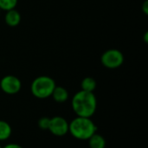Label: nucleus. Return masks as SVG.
Segmentation results:
<instances>
[{
  "instance_id": "12",
  "label": "nucleus",
  "mask_w": 148,
  "mask_h": 148,
  "mask_svg": "<svg viewBox=\"0 0 148 148\" xmlns=\"http://www.w3.org/2000/svg\"><path fill=\"white\" fill-rule=\"evenodd\" d=\"M17 4V0H0V10H10L15 9Z\"/></svg>"
},
{
  "instance_id": "2",
  "label": "nucleus",
  "mask_w": 148,
  "mask_h": 148,
  "mask_svg": "<svg viewBox=\"0 0 148 148\" xmlns=\"http://www.w3.org/2000/svg\"><path fill=\"white\" fill-rule=\"evenodd\" d=\"M69 133L80 140H88L97 133V127L91 118L76 116L69 126Z\"/></svg>"
},
{
  "instance_id": "11",
  "label": "nucleus",
  "mask_w": 148,
  "mask_h": 148,
  "mask_svg": "<svg viewBox=\"0 0 148 148\" xmlns=\"http://www.w3.org/2000/svg\"><path fill=\"white\" fill-rule=\"evenodd\" d=\"M96 81L92 77H85L81 83L82 90L86 92H93L96 88Z\"/></svg>"
},
{
  "instance_id": "6",
  "label": "nucleus",
  "mask_w": 148,
  "mask_h": 148,
  "mask_svg": "<svg viewBox=\"0 0 148 148\" xmlns=\"http://www.w3.org/2000/svg\"><path fill=\"white\" fill-rule=\"evenodd\" d=\"M69 123L62 116H55L50 118L49 131L55 136L62 137L69 133Z\"/></svg>"
},
{
  "instance_id": "5",
  "label": "nucleus",
  "mask_w": 148,
  "mask_h": 148,
  "mask_svg": "<svg viewBox=\"0 0 148 148\" xmlns=\"http://www.w3.org/2000/svg\"><path fill=\"white\" fill-rule=\"evenodd\" d=\"M22 88L21 81L14 75H5L0 81V88L7 95H16Z\"/></svg>"
},
{
  "instance_id": "15",
  "label": "nucleus",
  "mask_w": 148,
  "mask_h": 148,
  "mask_svg": "<svg viewBox=\"0 0 148 148\" xmlns=\"http://www.w3.org/2000/svg\"><path fill=\"white\" fill-rule=\"evenodd\" d=\"M142 10H143V12H144L146 15H147L148 14V1L147 0H146V1L144 2V3H143V5H142Z\"/></svg>"
},
{
  "instance_id": "18",
  "label": "nucleus",
  "mask_w": 148,
  "mask_h": 148,
  "mask_svg": "<svg viewBox=\"0 0 148 148\" xmlns=\"http://www.w3.org/2000/svg\"><path fill=\"white\" fill-rule=\"evenodd\" d=\"M0 12H1V10H0Z\"/></svg>"
},
{
  "instance_id": "10",
  "label": "nucleus",
  "mask_w": 148,
  "mask_h": 148,
  "mask_svg": "<svg viewBox=\"0 0 148 148\" xmlns=\"http://www.w3.org/2000/svg\"><path fill=\"white\" fill-rule=\"evenodd\" d=\"M12 133L10 125L4 121H0V141L7 140Z\"/></svg>"
},
{
  "instance_id": "14",
  "label": "nucleus",
  "mask_w": 148,
  "mask_h": 148,
  "mask_svg": "<svg viewBox=\"0 0 148 148\" xmlns=\"http://www.w3.org/2000/svg\"><path fill=\"white\" fill-rule=\"evenodd\" d=\"M3 148H23V147H22L20 145L16 144V143H10V144L5 145V146H4Z\"/></svg>"
},
{
  "instance_id": "7",
  "label": "nucleus",
  "mask_w": 148,
  "mask_h": 148,
  "mask_svg": "<svg viewBox=\"0 0 148 148\" xmlns=\"http://www.w3.org/2000/svg\"><path fill=\"white\" fill-rule=\"evenodd\" d=\"M51 96L53 97L54 101L57 103H63L68 101L69 99V92L68 90L62 87V86H56Z\"/></svg>"
},
{
  "instance_id": "17",
  "label": "nucleus",
  "mask_w": 148,
  "mask_h": 148,
  "mask_svg": "<svg viewBox=\"0 0 148 148\" xmlns=\"http://www.w3.org/2000/svg\"><path fill=\"white\" fill-rule=\"evenodd\" d=\"M0 148H3V147H2V146H1V145H0Z\"/></svg>"
},
{
  "instance_id": "9",
  "label": "nucleus",
  "mask_w": 148,
  "mask_h": 148,
  "mask_svg": "<svg viewBox=\"0 0 148 148\" xmlns=\"http://www.w3.org/2000/svg\"><path fill=\"white\" fill-rule=\"evenodd\" d=\"M88 146L90 148H105L106 147V140L105 138L100 134L95 133L93 134L88 140Z\"/></svg>"
},
{
  "instance_id": "4",
  "label": "nucleus",
  "mask_w": 148,
  "mask_h": 148,
  "mask_svg": "<svg viewBox=\"0 0 148 148\" xmlns=\"http://www.w3.org/2000/svg\"><path fill=\"white\" fill-rule=\"evenodd\" d=\"M101 61L104 67L110 69H114L122 65V63L124 62V56L120 50L111 49L102 54Z\"/></svg>"
},
{
  "instance_id": "3",
  "label": "nucleus",
  "mask_w": 148,
  "mask_h": 148,
  "mask_svg": "<svg viewBox=\"0 0 148 148\" xmlns=\"http://www.w3.org/2000/svg\"><path fill=\"white\" fill-rule=\"evenodd\" d=\"M55 81L46 75L36 77L31 83L30 90L32 95L38 99H46L51 96L52 92L56 87Z\"/></svg>"
},
{
  "instance_id": "16",
  "label": "nucleus",
  "mask_w": 148,
  "mask_h": 148,
  "mask_svg": "<svg viewBox=\"0 0 148 148\" xmlns=\"http://www.w3.org/2000/svg\"><path fill=\"white\" fill-rule=\"evenodd\" d=\"M147 36H148V33L147 32H146V34H145V42H148Z\"/></svg>"
},
{
  "instance_id": "1",
  "label": "nucleus",
  "mask_w": 148,
  "mask_h": 148,
  "mask_svg": "<svg viewBox=\"0 0 148 148\" xmlns=\"http://www.w3.org/2000/svg\"><path fill=\"white\" fill-rule=\"evenodd\" d=\"M71 105L76 116L91 118L96 111L97 100L93 92L81 90L73 96Z\"/></svg>"
},
{
  "instance_id": "8",
  "label": "nucleus",
  "mask_w": 148,
  "mask_h": 148,
  "mask_svg": "<svg viewBox=\"0 0 148 148\" xmlns=\"http://www.w3.org/2000/svg\"><path fill=\"white\" fill-rule=\"evenodd\" d=\"M5 23L10 26V27H15L16 25H18L20 23L21 21V15L20 13L16 10L15 9L13 10H10L6 12L5 14V17H4Z\"/></svg>"
},
{
  "instance_id": "13",
  "label": "nucleus",
  "mask_w": 148,
  "mask_h": 148,
  "mask_svg": "<svg viewBox=\"0 0 148 148\" xmlns=\"http://www.w3.org/2000/svg\"><path fill=\"white\" fill-rule=\"evenodd\" d=\"M49 123H50V118L46 117V116L40 118L38 122H37L39 128L42 129V130H49Z\"/></svg>"
}]
</instances>
